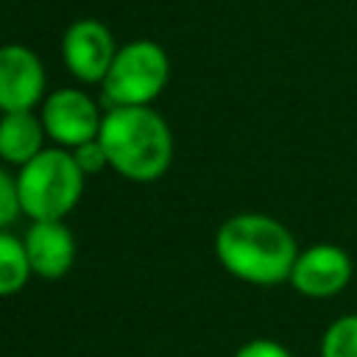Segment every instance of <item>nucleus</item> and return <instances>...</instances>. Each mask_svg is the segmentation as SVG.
Returning <instances> with one entry per match:
<instances>
[{
  "label": "nucleus",
  "instance_id": "1",
  "mask_svg": "<svg viewBox=\"0 0 357 357\" xmlns=\"http://www.w3.org/2000/svg\"><path fill=\"white\" fill-rule=\"evenodd\" d=\"M212 248L229 276L257 287L287 282L301 251L293 231L265 212H237L226 218L215 231Z\"/></svg>",
  "mask_w": 357,
  "mask_h": 357
},
{
  "label": "nucleus",
  "instance_id": "2",
  "mask_svg": "<svg viewBox=\"0 0 357 357\" xmlns=\"http://www.w3.org/2000/svg\"><path fill=\"white\" fill-rule=\"evenodd\" d=\"M98 142L109 167L137 184L156 181L173 162V134L151 106H112L100 120Z\"/></svg>",
  "mask_w": 357,
  "mask_h": 357
},
{
  "label": "nucleus",
  "instance_id": "3",
  "mask_svg": "<svg viewBox=\"0 0 357 357\" xmlns=\"http://www.w3.org/2000/svg\"><path fill=\"white\" fill-rule=\"evenodd\" d=\"M84 170L73 151L45 148L17 173L20 209L31 220H64L84 195Z\"/></svg>",
  "mask_w": 357,
  "mask_h": 357
},
{
  "label": "nucleus",
  "instance_id": "4",
  "mask_svg": "<svg viewBox=\"0 0 357 357\" xmlns=\"http://www.w3.org/2000/svg\"><path fill=\"white\" fill-rule=\"evenodd\" d=\"M170 78L167 53L148 39L128 42L117 50L103 86V100L112 106H151L153 98L162 95Z\"/></svg>",
  "mask_w": 357,
  "mask_h": 357
},
{
  "label": "nucleus",
  "instance_id": "5",
  "mask_svg": "<svg viewBox=\"0 0 357 357\" xmlns=\"http://www.w3.org/2000/svg\"><path fill=\"white\" fill-rule=\"evenodd\" d=\"M354 276V262L349 251L337 243H312L298 251L293 271H290V287L304 298H335L340 296Z\"/></svg>",
  "mask_w": 357,
  "mask_h": 357
},
{
  "label": "nucleus",
  "instance_id": "6",
  "mask_svg": "<svg viewBox=\"0 0 357 357\" xmlns=\"http://www.w3.org/2000/svg\"><path fill=\"white\" fill-rule=\"evenodd\" d=\"M45 134L67 151H75L100 134V112L95 100L81 89H56L42 103Z\"/></svg>",
  "mask_w": 357,
  "mask_h": 357
},
{
  "label": "nucleus",
  "instance_id": "7",
  "mask_svg": "<svg viewBox=\"0 0 357 357\" xmlns=\"http://www.w3.org/2000/svg\"><path fill=\"white\" fill-rule=\"evenodd\" d=\"M67 70L84 84H100L117 56L112 31L98 20H78L61 39Z\"/></svg>",
  "mask_w": 357,
  "mask_h": 357
},
{
  "label": "nucleus",
  "instance_id": "8",
  "mask_svg": "<svg viewBox=\"0 0 357 357\" xmlns=\"http://www.w3.org/2000/svg\"><path fill=\"white\" fill-rule=\"evenodd\" d=\"M45 95V67L25 45L0 47V112H31Z\"/></svg>",
  "mask_w": 357,
  "mask_h": 357
},
{
  "label": "nucleus",
  "instance_id": "9",
  "mask_svg": "<svg viewBox=\"0 0 357 357\" xmlns=\"http://www.w3.org/2000/svg\"><path fill=\"white\" fill-rule=\"evenodd\" d=\"M22 243L33 276L61 279L70 273L75 262V237L64 220H31Z\"/></svg>",
  "mask_w": 357,
  "mask_h": 357
},
{
  "label": "nucleus",
  "instance_id": "10",
  "mask_svg": "<svg viewBox=\"0 0 357 357\" xmlns=\"http://www.w3.org/2000/svg\"><path fill=\"white\" fill-rule=\"evenodd\" d=\"M45 126L33 112H8L0 117V159L8 165H28L45 151Z\"/></svg>",
  "mask_w": 357,
  "mask_h": 357
},
{
  "label": "nucleus",
  "instance_id": "11",
  "mask_svg": "<svg viewBox=\"0 0 357 357\" xmlns=\"http://www.w3.org/2000/svg\"><path fill=\"white\" fill-rule=\"evenodd\" d=\"M31 276L33 271L25 254V243L11 231H0V298L17 296Z\"/></svg>",
  "mask_w": 357,
  "mask_h": 357
},
{
  "label": "nucleus",
  "instance_id": "12",
  "mask_svg": "<svg viewBox=\"0 0 357 357\" xmlns=\"http://www.w3.org/2000/svg\"><path fill=\"white\" fill-rule=\"evenodd\" d=\"M321 357H357V312H346L324 329Z\"/></svg>",
  "mask_w": 357,
  "mask_h": 357
},
{
  "label": "nucleus",
  "instance_id": "13",
  "mask_svg": "<svg viewBox=\"0 0 357 357\" xmlns=\"http://www.w3.org/2000/svg\"><path fill=\"white\" fill-rule=\"evenodd\" d=\"M20 215H22V209H20L17 176H11L6 167H0V231H8V226Z\"/></svg>",
  "mask_w": 357,
  "mask_h": 357
},
{
  "label": "nucleus",
  "instance_id": "14",
  "mask_svg": "<svg viewBox=\"0 0 357 357\" xmlns=\"http://www.w3.org/2000/svg\"><path fill=\"white\" fill-rule=\"evenodd\" d=\"M73 156H75L78 167L84 170V176H98L100 170H106V167H109L106 151H103V145H100L98 139H92V142H86V145L75 148V151H73Z\"/></svg>",
  "mask_w": 357,
  "mask_h": 357
},
{
  "label": "nucleus",
  "instance_id": "15",
  "mask_svg": "<svg viewBox=\"0 0 357 357\" xmlns=\"http://www.w3.org/2000/svg\"><path fill=\"white\" fill-rule=\"evenodd\" d=\"M234 357H293L290 349L273 337H254V340H245Z\"/></svg>",
  "mask_w": 357,
  "mask_h": 357
}]
</instances>
